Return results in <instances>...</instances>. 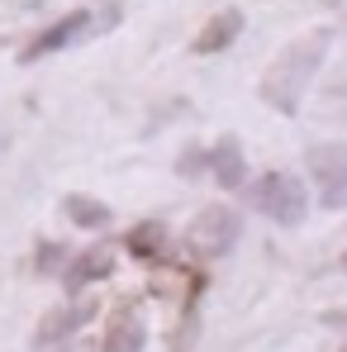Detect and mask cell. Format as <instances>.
Masks as SVG:
<instances>
[{"instance_id": "30bf717a", "label": "cell", "mask_w": 347, "mask_h": 352, "mask_svg": "<svg viewBox=\"0 0 347 352\" xmlns=\"http://www.w3.org/2000/svg\"><path fill=\"white\" fill-rule=\"evenodd\" d=\"M243 24H247V19H243V10H219V14L200 29V38H195L190 48H195V53H224L233 38L243 34Z\"/></svg>"}, {"instance_id": "277c9868", "label": "cell", "mask_w": 347, "mask_h": 352, "mask_svg": "<svg viewBox=\"0 0 347 352\" xmlns=\"http://www.w3.org/2000/svg\"><path fill=\"white\" fill-rule=\"evenodd\" d=\"M238 234H243V219L233 205H205L195 214V229H190V252L200 262H219L238 248Z\"/></svg>"}, {"instance_id": "2e32d148", "label": "cell", "mask_w": 347, "mask_h": 352, "mask_svg": "<svg viewBox=\"0 0 347 352\" xmlns=\"http://www.w3.org/2000/svg\"><path fill=\"white\" fill-rule=\"evenodd\" d=\"M338 267H343V272H347V252H343V262H338Z\"/></svg>"}, {"instance_id": "7a4b0ae2", "label": "cell", "mask_w": 347, "mask_h": 352, "mask_svg": "<svg viewBox=\"0 0 347 352\" xmlns=\"http://www.w3.org/2000/svg\"><path fill=\"white\" fill-rule=\"evenodd\" d=\"M119 19V5H105L100 14L96 10H71V14H62L58 24H48L38 38H29L24 48H19V62L29 67V62H43L62 53V48H71V43H81V38H91V34H100V29H110Z\"/></svg>"}, {"instance_id": "5b68a950", "label": "cell", "mask_w": 347, "mask_h": 352, "mask_svg": "<svg viewBox=\"0 0 347 352\" xmlns=\"http://www.w3.org/2000/svg\"><path fill=\"white\" fill-rule=\"evenodd\" d=\"M304 167L319 186V205L324 210H347V143L333 138V143H314L304 153Z\"/></svg>"}, {"instance_id": "8fae6325", "label": "cell", "mask_w": 347, "mask_h": 352, "mask_svg": "<svg viewBox=\"0 0 347 352\" xmlns=\"http://www.w3.org/2000/svg\"><path fill=\"white\" fill-rule=\"evenodd\" d=\"M62 214L76 224V229H110V205L105 200H91V195H67L62 200Z\"/></svg>"}, {"instance_id": "52a82bcc", "label": "cell", "mask_w": 347, "mask_h": 352, "mask_svg": "<svg viewBox=\"0 0 347 352\" xmlns=\"http://www.w3.org/2000/svg\"><path fill=\"white\" fill-rule=\"evenodd\" d=\"M115 257H119V252L110 248V243H96V248L76 252V257H71V267L62 272V286L76 295V291H86L91 281H105V276L115 272Z\"/></svg>"}, {"instance_id": "9c48e42d", "label": "cell", "mask_w": 347, "mask_h": 352, "mask_svg": "<svg viewBox=\"0 0 347 352\" xmlns=\"http://www.w3.org/2000/svg\"><path fill=\"white\" fill-rule=\"evenodd\" d=\"M210 172H214V181H219L224 190H243L247 162H243V143H238L233 133H224V138L210 148Z\"/></svg>"}, {"instance_id": "7c38bea8", "label": "cell", "mask_w": 347, "mask_h": 352, "mask_svg": "<svg viewBox=\"0 0 347 352\" xmlns=\"http://www.w3.org/2000/svg\"><path fill=\"white\" fill-rule=\"evenodd\" d=\"M162 248H167V229L162 224H138V229H128L124 238V252H133V257H143V262H153V257H162Z\"/></svg>"}, {"instance_id": "3957f363", "label": "cell", "mask_w": 347, "mask_h": 352, "mask_svg": "<svg viewBox=\"0 0 347 352\" xmlns=\"http://www.w3.org/2000/svg\"><path fill=\"white\" fill-rule=\"evenodd\" d=\"M247 200L267 214V219H276L281 229H300L304 224V214H309V190H304V181L290 172H267L252 181V190H247Z\"/></svg>"}, {"instance_id": "ba28073f", "label": "cell", "mask_w": 347, "mask_h": 352, "mask_svg": "<svg viewBox=\"0 0 347 352\" xmlns=\"http://www.w3.org/2000/svg\"><path fill=\"white\" fill-rule=\"evenodd\" d=\"M143 343H148V319H143V309H138V305L115 309V319H110V329H105L100 352H143Z\"/></svg>"}, {"instance_id": "4fadbf2b", "label": "cell", "mask_w": 347, "mask_h": 352, "mask_svg": "<svg viewBox=\"0 0 347 352\" xmlns=\"http://www.w3.org/2000/svg\"><path fill=\"white\" fill-rule=\"evenodd\" d=\"M176 172H181V176H200V172H210V148H200V143H190V148L181 153V162H176Z\"/></svg>"}, {"instance_id": "6da1fadb", "label": "cell", "mask_w": 347, "mask_h": 352, "mask_svg": "<svg viewBox=\"0 0 347 352\" xmlns=\"http://www.w3.org/2000/svg\"><path fill=\"white\" fill-rule=\"evenodd\" d=\"M328 38H333L328 29L304 34L300 43H290L286 53L267 67V76H262V100H267V105H276V115H300L304 91L314 86L319 62L328 58Z\"/></svg>"}, {"instance_id": "5bb4252c", "label": "cell", "mask_w": 347, "mask_h": 352, "mask_svg": "<svg viewBox=\"0 0 347 352\" xmlns=\"http://www.w3.org/2000/svg\"><path fill=\"white\" fill-rule=\"evenodd\" d=\"M58 262H67V248H62V243H38V252H34V267L48 276V272H58Z\"/></svg>"}, {"instance_id": "8992f818", "label": "cell", "mask_w": 347, "mask_h": 352, "mask_svg": "<svg viewBox=\"0 0 347 352\" xmlns=\"http://www.w3.org/2000/svg\"><path fill=\"white\" fill-rule=\"evenodd\" d=\"M91 314H96V305H91V300H86V305H58V309H48V314L38 319V329H34V352L67 348V338H71Z\"/></svg>"}, {"instance_id": "9a60e30c", "label": "cell", "mask_w": 347, "mask_h": 352, "mask_svg": "<svg viewBox=\"0 0 347 352\" xmlns=\"http://www.w3.org/2000/svg\"><path fill=\"white\" fill-rule=\"evenodd\" d=\"M324 324H328V329H347V309H328Z\"/></svg>"}]
</instances>
